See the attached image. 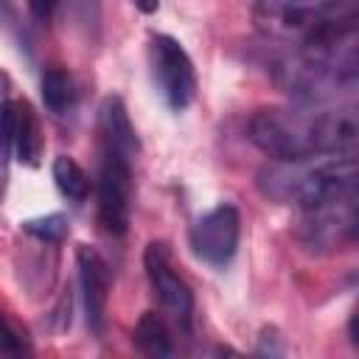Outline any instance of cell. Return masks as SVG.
<instances>
[{"label":"cell","instance_id":"15","mask_svg":"<svg viewBox=\"0 0 359 359\" xmlns=\"http://www.w3.org/2000/svg\"><path fill=\"white\" fill-rule=\"evenodd\" d=\"M42 101L50 112H65L73 107L76 101V87H73V79L67 70L62 67H50L42 73Z\"/></svg>","mask_w":359,"mask_h":359},{"label":"cell","instance_id":"10","mask_svg":"<svg viewBox=\"0 0 359 359\" xmlns=\"http://www.w3.org/2000/svg\"><path fill=\"white\" fill-rule=\"evenodd\" d=\"M76 264H79V280H81V294L87 309V325L93 334H104L107 300H109V266L104 255L90 244H79Z\"/></svg>","mask_w":359,"mask_h":359},{"label":"cell","instance_id":"11","mask_svg":"<svg viewBox=\"0 0 359 359\" xmlns=\"http://www.w3.org/2000/svg\"><path fill=\"white\" fill-rule=\"evenodd\" d=\"M98 132H101V149L118 151L123 157H137L140 140L129 121V112L118 95H107L98 109Z\"/></svg>","mask_w":359,"mask_h":359},{"label":"cell","instance_id":"4","mask_svg":"<svg viewBox=\"0 0 359 359\" xmlns=\"http://www.w3.org/2000/svg\"><path fill=\"white\" fill-rule=\"evenodd\" d=\"M356 39L337 45L286 48L272 62V76L283 93L303 104H320L356 87Z\"/></svg>","mask_w":359,"mask_h":359},{"label":"cell","instance_id":"12","mask_svg":"<svg viewBox=\"0 0 359 359\" xmlns=\"http://www.w3.org/2000/svg\"><path fill=\"white\" fill-rule=\"evenodd\" d=\"M11 149L22 165H39L42 157V129L34 107L22 101H11Z\"/></svg>","mask_w":359,"mask_h":359},{"label":"cell","instance_id":"16","mask_svg":"<svg viewBox=\"0 0 359 359\" xmlns=\"http://www.w3.org/2000/svg\"><path fill=\"white\" fill-rule=\"evenodd\" d=\"M22 230L45 244H59L65 241L67 236V219L62 213H48V216H39V219H28L22 224Z\"/></svg>","mask_w":359,"mask_h":359},{"label":"cell","instance_id":"7","mask_svg":"<svg viewBox=\"0 0 359 359\" xmlns=\"http://www.w3.org/2000/svg\"><path fill=\"white\" fill-rule=\"evenodd\" d=\"M143 266H146L149 286H151L157 303L163 306V311L182 331H188L191 320H194V292L185 283V278L177 272L171 250L163 241H151L143 252Z\"/></svg>","mask_w":359,"mask_h":359},{"label":"cell","instance_id":"14","mask_svg":"<svg viewBox=\"0 0 359 359\" xmlns=\"http://www.w3.org/2000/svg\"><path fill=\"white\" fill-rule=\"evenodd\" d=\"M53 182L59 188L62 196H67L70 202H84L90 194V177L87 171L67 154H59L53 160Z\"/></svg>","mask_w":359,"mask_h":359},{"label":"cell","instance_id":"9","mask_svg":"<svg viewBox=\"0 0 359 359\" xmlns=\"http://www.w3.org/2000/svg\"><path fill=\"white\" fill-rule=\"evenodd\" d=\"M241 219L233 205H216L191 227L194 252L213 266H224L238 250Z\"/></svg>","mask_w":359,"mask_h":359},{"label":"cell","instance_id":"3","mask_svg":"<svg viewBox=\"0 0 359 359\" xmlns=\"http://www.w3.org/2000/svg\"><path fill=\"white\" fill-rule=\"evenodd\" d=\"M258 191L278 205L300 210L356 194L353 154H317L303 160H272L258 171Z\"/></svg>","mask_w":359,"mask_h":359},{"label":"cell","instance_id":"13","mask_svg":"<svg viewBox=\"0 0 359 359\" xmlns=\"http://www.w3.org/2000/svg\"><path fill=\"white\" fill-rule=\"evenodd\" d=\"M132 339L137 345V351H143L146 356H171V337H168V325L160 314L154 311H146L135 331H132Z\"/></svg>","mask_w":359,"mask_h":359},{"label":"cell","instance_id":"18","mask_svg":"<svg viewBox=\"0 0 359 359\" xmlns=\"http://www.w3.org/2000/svg\"><path fill=\"white\" fill-rule=\"evenodd\" d=\"M0 351H3V353H22V351H25L20 334L6 323L3 314H0Z\"/></svg>","mask_w":359,"mask_h":359},{"label":"cell","instance_id":"6","mask_svg":"<svg viewBox=\"0 0 359 359\" xmlns=\"http://www.w3.org/2000/svg\"><path fill=\"white\" fill-rule=\"evenodd\" d=\"M297 236L317 252H331L353 244L356 238V194L331 199L325 205L303 210Z\"/></svg>","mask_w":359,"mask_h":359},{"label":"cell","instance_id":"17","mask_svg":"<svg viewBox=\"0 0 359 359\" xmlns=\"http://www.w3.org/2000/svg\"><path fill=\"white\" fill-rule=\"evenodd\" d=\"M8 151H11V98L6 90V76L0 73V185L6 180Z\"/></svg>","mask_w":359,"mask_h":359},{"label":"cell","instance_id":"20","mask_svg":"<svg viewBox=\"0 0 359 359\" xmlns=\"http://www.w3.org/2000/svg\"><path fill=\"white\" fill-rule=\"evenodd\" d=\"M135 6H137V11H143V14H154L157 8H160V0H132Z\"/></svg>","mask_w":359,"mask_h":359},{"label":"cell","instance_id":"8","mask_svg":"<svg viewBox=\"0 0 359 359\" xmlns=\"http://www.w3.org/2000/svg\"><path fill=\"white\" fill-rule=\"evenodd\" d=\"M132 208V157L101 149L98 168V222L109 236H123Z\"/></svg>","mask_w":359,"mask_h":359},{"label":"cell","instance_id":"5","mask_svg":"<svg viewBox=\"0 0 359 359\" xmlns=\"http://www.w3.org/2000/svg\"><path fill=\"white\" fill-rule=\"evenodd\" d=\"M149 65L154 84L163 95V101L182 112L196 98V70L188 56V50L168 34H154L149 39Z\"/></svg>","mask_w":359,"mask_h":359},{"label":"cell","instance_id":"1","mask_svg":"<svg viewBox=\"0 0 359 359\" xmlns=\"http://www.w3.org/2000/svg\"><path fill=\"white\" fill-rule=\"evenodd\" d=\"M250 140L269 160H303L317 154H353L359 121L353 107H289L258 109L250 118Z\"/></svg>","mask_w":359,"mask_h":359},{"label":"cell","instance_id":"2","mask_svg":"<svg viewBox=\"0 0 359 359\" xmlns=\"http://www.w3.org/2000/svg\"><path fill=\"white\" fill-rule=\"evenodd\" d=\"M255 28L275 45H337L356 39V0H255Z\"/></svg>","mask_w":359,"mask_h":359},{"label":"cell","instance_id":"19","mask_svg":"<svg viewBox=\"0 0 359 359\" xmlns=\"http://www.w3.org/2000/svg\"><path fill=\"white\" fill-rule=\"evenodd\" d=\"M28 8L36 20H50V14L56 8V0H28Z\"/></svg>","mask_w":359,"mask_h":359}]
</instances>
